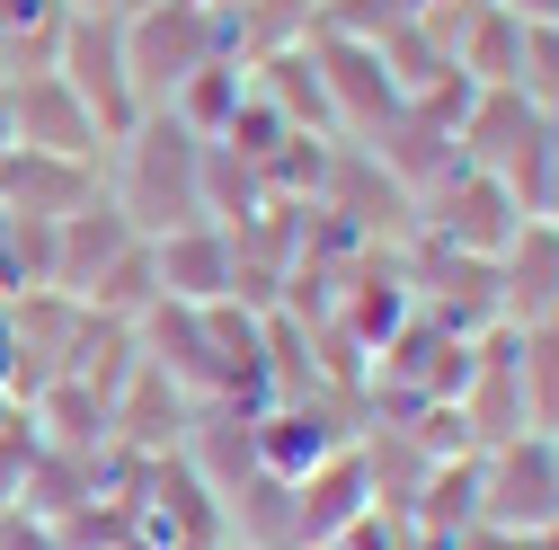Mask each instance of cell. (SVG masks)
I'll use <instances>...</instances> for the list:
<instances>
[{
    "label": "cell",
    "instance_id": "cell-3",
    "mask_svg": "<svg viewBox=\"0 0 559 550\" xmlns=\"http://www.w3.org/2000/svg\"><path fill=\"white\" fill-rule=\"evenodd\" d=\"M53 72L81 89V107L98 116V133H107V143L152 116V107H143V89H133V62H124V10H72Z\"/></svg>",
    "mask_w": 559,
    "mask_h": 550
},
{
    "label": "cell",
    "instance_id": "cell-4",
    "mask_svg": "<svg viewBox=\"0 0 559 550\" xmlns=\"http://www.w3.org/2000/svg\"><path fill=\"white\" fill-rule=\"evenodd\" d=\"M524 223H533V214L515 204V187H507V178H488V169H471V160H453L436 187H417V231L444 240V249L498 258Z\"/></svg>",
    "mask_w": 559,
    "mask_h": 550
},
{
    "label": "cell",
    "instance_id": "cell-2",
    "mask_svg": "<svg viewBox=\"0 0 559 550\" xmlns=\"http://www.w3.org/2000/svg\"><path fill=\"white\" fill-rule=\"evenodd\" d=\"M223 53H240L223 0H143V10H124V62H133L143 107H169L204 62H223Z\"/></svg>",
    "mask_w": 559,
    "mask_h": 550
},
{
    "label": "cell",
    "instance_id": "cell-21",
    "mask_svg": "<svg viewBox=\"0 0 559 550\" xmlns=\"http://www.w3.org/2000/svg\"><path fill=\"white\" fill-rule=\"evenodd\" d=\"M124 10H143V0H124Z\"/></svg>",
    "mask_w": 559,
    "mask_h": 550
},
{
    "label": "cell",
    "instance_id": "cell-17",
    "mask_svg": "<svg viewBox=\"0 0 559 550\" xmlns=\"http://www.w3.org/2000/svg\"><path fill=\"white\" fill-rule=\"evenodd\" d=\"M0 294H27V258H19V214H0Z\"/></svg>",
    "mask_w": 559,
    "mask_h": 550
},
{
    "label": "cell",
    "instance_id": "cell-9",
    "mask_svg": "<svg viewBox=\"0 0 559 550\" xmlns=\"http://www.w3.org/2000/svg\"><path fill=\"white\" fill-rule=\"evenodd\" d=\"M98 195V160H62V152H27L10 143L0 152V214H36V223H62Z\"/></svg>",
    "mask_w": 559,
    "mask_h": 550
},
{
    "label": "cell",
    "instance_id": "cell-1",
    "mask_svg": "<svg viewBox=\"0 0 559 550\" xmlns=\"http://www.w3.org/2000/svg\"><path fill=\"white\" fill-rule=\"evenodd\" d=\"M98 187H107V204H116L143 240H169V231L204 223V133H187L169 107H152L133 133L107 143Z\"/></svg>",
    "mask_w": 559,
    "mask_h": 550
},
{
    "label": "cell",
    "instance_id": "cell-12",
    "mask_svg": "<svg viewBox=\"0 0 559 550\" xmlns=\"http://www.w3.org/2000/svg\"><path fill=\"white\" fill-rule=\"evenodd\" d=\"M152 266H160V302H231L240 249L223 223H187V231L152 240Z\"/></svg>",
    "mask_w": 559,
    "mask_h": 550
},
{
    "label": "cell",
    "instance_id": "cell-14",
    "mask_svg": "<svg viewBox=\"0 0 559 550\" xmlns=\"http://www.w3.org/2000/svg\"><path fill=\"white\" fill-rule=\"evenodd\" d=\"M81 302H90L98 320H143V311L160 302V266H152V240H133V249H124V258L98 275V285H90Z\"/></svg>",
    "mask_w": 559,
    "mask_h": 550
},
{
    "label": "cell",
    "instance_id": "cell-18",
    "mask_svg": "<svg viewBox=\"0 0 559 550\" xmlns=\"http://www.w3.org/2000/svg\"><path fill=\"white\" fill-rule=\"evenodd\" d=\"M400 10H417V19H427V10H453V0H400Z\"/></svg>",
    "mask_w": 559,
    "mask_h": 550
},
{
    "label": "cell",
    "instance_id": "cell-6",
    "mask_svg": "<svg viewBox=\"0 0 559 550\" xmlns=\"http://www.w3.org/2000/svg\"><path fill=\"white\" fill-rule=\"evenodd\" d=\"M0 116H10V143L27 152H62V160H107V133L81 107V89L62 72H27V81H0Z\"/></svg>",
    "mask_w": 559,
    "mask_h": 550
},
{
    "label": "cell",
    "instance_id": "cell-5",
    "mask_svg": "<svg viewBox=\"0 0 559 550\" xmlns=\"http://www.w3.org/2000/svg\"><path fill=\"white\" fill-rule=\"evenodd\" d=\"M479 524L488 533L559 524V435H507L479 453Z\"/></svg>",
    "mask_w": 559,
    "mask_h": 550
},
{
    "label": "cell",
    "instance_id": "cell-8",
    "mask_svg": "<svg viewBox=\"0 0 559 550\" xmlns=\"http://www.w3.org/2000/svg\"><path fill=\"white\" fill-rule=\"evenodd\" d=\"M365 515H373V479H365V453L356 444L294 479V550H329L346 524H365Z\"/></svg>",
    "mask_w": 559,
    "mask_h": 550
},
{
    "label": "cell",
    "instance_id": "cell-10",
    "mask_svg": "<svg viewBox=\"0 0 559 550\" xmlns=\"http://www.w3.org/2000/svg\"><path fill=\"white\" fill-rule=\"evenodd\" d=\"M133 240H143V231H133V223L116 214V204H107V187H98V195L81 204V214H62V223H53V266H45V285L81 302V294L98 285V275H107V266L133 249Z\"/></svg>",
    "mask_w": 559,
    "mask_h": 550
},
{
    "label": "cell",
    "instance_id": "cell-19",
    "mask_svg": "<svg viewBox=\"0 0 559 550\" xmlns=\"http://www.w3.org/2000/svg\"><path fill=\"white\" fill-rule=\"evenodd\" d=\"M62 10H124V0H62Z\"/></svg>",
    "mask_w": 559,
    "mask_h": 550
},
{
    "label": "cell",
    "instance_id": "cell-13",
    "mask_svg": "<svg viewBox=\"0 0 559 550\" xmlns=\"http://www.w3.org/2000/svg\"><path fill=\"white\" fill-rule=\"evenodd\" d=\"M62 27H72V10H62V0H0V81L53 72Z\"/></svg>",
    "mask_w": 559,
    "mask_h": 550
},
{
    "label": "cell",
    "instance_id": "cell-15",
    "mask_svg": "<svg viewBox=\"0 0 559 550\" xmlns=\"http://www.w3.org/2000/svg\"><path fill=\"white\" fill-rule=\"evenodd\" d=\"M27 462H36V427H27V399H10V391H0V506L19 498Z\"/></svg>",
    "mask_w": 559,
    "mask_h": 550
},
{
    "label": "cell",
    "instance_id": "cell-7",
    "mask_svg": "<svg viewBox=\"0 0 559 550\" xmlns=\"http://www.w3.org/2000/svg\"><path fill=\"white\" fill-rule=\"evenodd\" d=\"M187 418H195V399H187L160 364H133L124 391L107 399V453H124V462L178 453V444H187Z\"/></svg>",
    "mask_w": 559,
    "mask_h": 550
},
{
    "label": "cell",
    "instance_id": "cell-20",
    "mask_svg": "<svg viewBox=\"0 0 559 550\" xmlns=\"http://www.w3.org/2000/svg\"><path fill=\"white\" fill-rule=\"evenodd\" d=\"M223 550H249V541H223Z\"/></svg>",
    "mask_w": 559,
    "mask_h": 550
},
{
    "label": "cell",
    "instance_id": "cell-22",
    "mask_svg": "<svg viewBox=\"0 0 559 550\" xmlns=\"http://www.w3.org/2000/svg\"><path fill=\"white\" fill-rule=\"evenodd\" d=\"M223 10H231V0H223Z\"/></svg>",
    "mask_w": 559,
    "mask_h": 550
},
{
    "label": "cell",
    "instance_id": "cell-11",
    "mask_svg": "<svg viewBox=\"0 0 559 550\" xmlns=\"http://www.w3.org/2000/svg\"><path fill=\"white\" fill-rule=\"evenodd\" d=\"M498 311H507V328L559 320V223H550V214H533V223L498 249Z\"/></svg>",
    "mask_w": 559,
    "mask_h": 550
},
{
    "label": "cell",
    "instance_id": "cell-16",
    "mask_svg": "<svg viewBox=\"0 0 559 550\" xmlns=\"http://www.w3.org/2000/svg\"><path fill=\"white\" fill-rule=\"evenodd\" d=\"M0 550H72L53 515H27V506H0Z\"/></svg>",
    "mask_w": 559,
    "mask_h": 550
}]
</instances>
